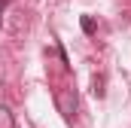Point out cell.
<instances>
[{"label": "cell", "mask_w": 131, "mask_h": 128, "mask_svg": "<svg viewBox=\"0 0 131 128\" xmlns=\"http://www.w3.org/2000/svg\"><path fill=\"white\" fill-rule=\"evenodd\" d=\"M82 31H85V34H92V31H95V22H92L89 15H82Z\"/></svg>", "instance_id": "obj_1"}, {"label": "cell", "mask_w": 131, "mask_h": 128, "mask_svg": "<svg viewBox=\"0 0 131 128\" xmlns=\"http://www.w3.org/2000/svg\"><path fill=\"white\" fill-rule=\"evenodd\" d=\"M92 92H95L98 98H104V79H101V76L95 79V89H92Z\"/></svg>", "instance_id": "obj_2"}, {"label": "cell", "mask_w": 131, "mask_h": 128, "mask_svg": "<svg viewBox=\"0 0 131 128\" xmlns=\"http://www.w3.org/2000/svg\"><path fill=\"white\" fill-rule=\"evenodd\" d=\"M6 3H9V0H0V15H3V6H6Z\"/></svg>", "instance_id": "obj_3"}]
</instances>
